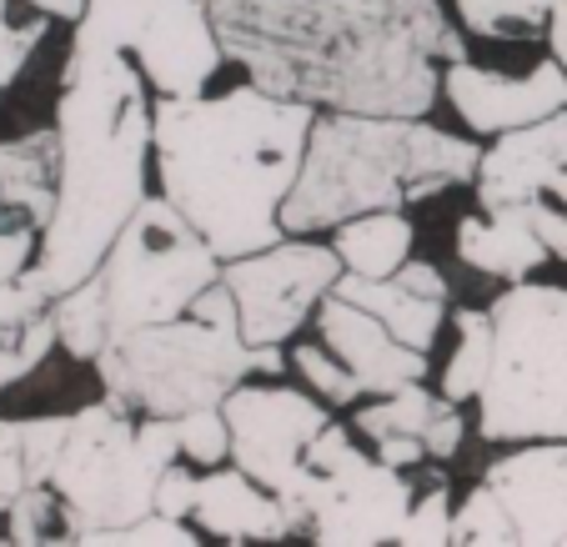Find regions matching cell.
<instances>
[{"mask_svg":"<svg viewBox=\"0 0 567 547\" xmlns=\"http://www.w3.org/2000/svg\"><path fill=\"white\" fill-rule=\"evenodd\" d=\"M226 61L317 111L432 116L467 31L442 0H206Z\"/></svg>","mask_w":567,"mask_h":547,"instance_id":"1","label":"cell"},{"mask_svg":"<svg viewBox=\"0 0 567 547\" xmlns=\"http://www.w3.org/2000/svg\"><path fill=\"white\" fill-rule=\"evenodd\" d=\"M151 156L161 196L212 241L221 261L287 237L281 206L307 162L321 111L241 81L202 96H156Z\"/></svg>","mask_w":567,"mask_h":547,"instance_id":"2","label":"cell"},{"mask_svg":"<svg viewBox=\"0 0 567 547\" xmlns=\"http://www.w3.org/2000/svg\"><path fill=\"white\" fill-rule=\"evenodd\" d=\"M151 96L146 75L131 55L71 45L55 96V136H61V192L55 216L41 237L35 271L61 291L81 287L121 237V226L151 196Z\"/></svg>","mask_w":567,"mask_h":547,"instance_id":"3","label":"cell"},{"mask_svg":"<svg viewBox=\"0 0 567 547\" xmlns=\"http://www.w3.org/2000/svg\"><path fill=\"white\" fill-rule=\"evenodd\" d=\"M477 162V136L442 131L427 116L321 111L281 226L287 237H327L362 211H408L427 196L472 186Z\"/></svg>","mask_w":567,"mask_h":547,"instance_id":"4","label":"cell"},{"mask_svg":"<svg viewBox=\"0 0 567 547\" xmlns=\"http://www.w3.org/2000/svg\"><path fill=\"white\" fill-rule=\"evenodd\" d=\"M221 267L226 261L212 251V241L166 196L151 192L96 261V271L55 297L61 352H71L75 362H96L111 342L141 327L176 322L221 277Z\"/></svg>","mask_w":567,"mask_h":547,"instance_id":"5","label":"cell"},{"mask_svg":"<svg viewBox=\"0 0 567 547\" xmlns=\"http://www.w3.org/2000/svg\"><path fill=\"white\" fill-rule=\"evenodd\" d=\"M176 457V417H141L111 398L71 412L61 457L51 467V487L65 507V543H91L96 533L156 513L161 473Z\"/></svg>","mask_w":567,"mask_h":547,"instance_id":"6","label":"cell"},{"mask_svg":"<svg viewBox=\"0 0 567 547\" xmlns=\"http://www.w3.org/2000/svg\"><path fill=\"white\" fill-rule=\"evenodd\" d=\"M91 367L116 407L141 417H182L196 407H221L241 382L281 376L291 362L281 347H251L241 332H221L186 311L176 322L141 327L111 342Z\"/></svg>","mask_w":567,"mask_h":547,"instance_id":"7","label":"cell"},{"mask_svg":"<svg viewBox=\"0 0 567 547\" xmlns=\"http://www.w3.org/2000/svg\"><path fill=\"white\" fill-rule=\"evenodd\" d=\"M487 311L493 372L477 398L482 442H567V287L513 281Z\"/></svg>","mask_w":567,"mask_h":547,"instance_id":"8","label":"cell"},{"mask_svg":"<svg viewBox=\"0 0 567 547\" xmlns=\"http://www.w3.org/2000/svg\"><path fill=\"white\" fill-rule=\"evenodd\" d=\"M412 497H417L412 473L382 462L377 452H362L357 427L327 422L321 437L311 442L307 473L287 507L297 517V533L321 547H382L396 543Z\"/></svg>","mask_w":567,"mask_h":547,"instance_id":"9","label":"cell"},{"mask_svg":"<svg viewBox=\"0 0 567 547\" xmlns=\"http://www.w3.org/2000/svg\"><path fill=\"white\" fill-rule=\"evenodd\" d=\"M71 45L131 55L151 96H202L226 65L206 0H86Z\"/></svg>","mask_w":567,"mask_h":547,"instance_id":"10","label":"cell"},{"mask_svg":"<svg viewBox=\"0 0 567 547\" xmlns=\"http://www.w3.org/2000/svg\"><path fill=\"white\" fill-rule=\"evenodd\" d=\"M221 277L241 301V337L251 347H287L317 317L321 297L342 281V257L332 241L281 237L261 251L231 257Z\"/></svg>","mask_w":567,"mask_h":547,"instance_id":"11","label":"cell"},{"mask_svg":"<svg viewBox=\"0 0 567 547\" xmlns=\"http://www.w3.org/2000/svg\"><path fill=\"white\" fill-rule=\"evenodd\" d=\"M221 412L231 422V462L287 503L307 473L311 442L332 422V407L311 386H287L271 376V382H241L221 402Z\"/></svg>","mask_w":567,"mask_h":547,"instance_id":"12","label":"cell"},{"mask_svg":"<svg viewBox=\"0 0 567 547\" xmlns=\"http://www.w3.org/2000/svg\"><path fill=\"white\" fill-rule=\"evenodd\" d=\"M442 101L457 111L472 136H503V131L533 126L557 111H567V71L557 55H543L527 75H507L493 65H477L472 55L442 65Z\"/></svg>","mask_w":567,"mask_h":547,"instance_id":"13","label":"cell"},{"mask_svg":"<svg viewBox=\"0 0 567 547\" xmlns=\"http://www.w3.org/2000/svg\"><path fill=\"white\" fill-rule=\"evenodd\" d=\"M357 437L372 442V452L402 473L422 467V462H452L467 442V417L462 402H452L442 386L408 382L386 392V398H367L352 417Z\"/></svg>","mask_w":567,"mask_h":547,"instance_id":"14","label":"cell"},{"mask_svg":"<svg viewBox=\"0 0 567 547\" xmlns=\"http://www.w3.org/2000/svg\"><path fill=\"white\" fill-rule=\"evenodd\" d=\"M487 483L507 503L517 523V543L527 547H567V442H517L503 457L487 462Z\"/></svg>","mask_w":567,"mask_h":547,"instance_id":"15","label":"cell"},{"mask_svg":"<svg viewBox=\"0 0 567 547\" xmlns=\"http://www.w3.org/2000/svg\"><path fill=\"white\" fill-rule=\"evenodd\" d=\"M311 322H317L321 342L357 372L367 398H386V392H396V386H408V382H427L432 352L408 347L377 311L347 301L342 291H327Z\"/></svg>","mask_w":567,"mask_h":547,"instance_id":"16","label":"cell"},{"mask_svg":"<svg viewBox=\"0 0 567 547\" xmlns=\"http://www.w3.org/2000/svg\"><path fill=\"white\" fill-rule=\"evenodd\" d=\"M567 111L533 126H517L493 136V146H482L477 162V206L482 211H523L533 202H553V172H557V141H563Z\"/></svg>","mask_w":567,"mask_h":547,"instance_id":"17","label":"cell"},{"mask_svg":"<svg viewBox=\"0 0 567 547\" xmlns=\"http://www.w3.org/2000/svg\"><path fill=\"white\" fill-rule=\"evenodd\" d=\"M332 291H342V297L357 301V307L377 311V317H382L408 347H417V352H432L442 327L452 322V287L432 261H408L402 271L377 277V281L342 271V281H337Z\"/></svg>","mask_w":567,"mask_h":547,"instance_id":"18","label":"cell"},{"mask_svg":"<svg viewBox=\"0 0 567 547\" xmlns=\"http://www.w3.org/2000/svg\"><path fill=\"white\" fill-rule=\"evenodd\" d=\"M192 523L202 537L216 543H281L297 537V517L281 503L271 487H261L251 473L241 467H202L196 483V503H192Z\"/></svg>","mask_w":567,"mask_h":547,"instance_id":"19","label":"cell"},{"mask_svg":"<svg viewBox=\"0 0 567 547\" xmlns=\"http://www.w3.org/2000/svg\"><path fill=\"white\" fill-rule=\"evenodd\" d=\"M61 347L55 332V291L41 271H21L16 281H0V392H11Z\"/></svg>","mask_w":567,"mask_h":547,"instance_id":"20","label":"cell"},{"mask_svg":"<svg viewBox=\"0 0 567 547\" xmlns=\"http://www.w3.org/2000/svg\"><path fill=\"white\" fill-rule=\"evenodd\" d=\"M452 247H457V261L472 271H482V277H497V281H527L543 261H553V251H547V241L537 237L533 226V211H467L457 221V237H452Z\"/></svg>","mask_w":567,"mask_h":547,"instance_id":"21","label":"cell"},{"mask_svg":"<svg viewBox=\"0 0 567 547\" xmlns=\"http://www.w3.org/2000/svg\"><path fill=\"white\" fill-rule=\"evenodd\" d=\"M0 192L11 206L35 216L45 237V226L55 216V192H61V136H55V126L0 141Z\"/></svg>","mask_w":567,"mask_h":547,"instance_id":"22","label":"cell"},{"mask_svg":"<svg viewBox=\"0 0 567 547\" xmlns=\"http://www.w3.org/2000/svg\"><path fill=\"white\" fill-rule=\"evenodd\" d=\"M71 412H45V417H0V523L11 503L35 483H51V467L61 457Z\"/></svg>","mask_w":567,"mask_h":547,"instance_id":"23","label":"cell"},{"mask_svg":"<svg viewBox=\"0 0 567 547\" xmlns=\"http://www.w3.org/2000/svg\"><path fill=\"white\" fill-rule=\"evenodd\" d=\"M342 257V271L352 277H392L412 261V241H417V226L408 221V211H362L352 221L332 226L327 231Z\"/></svg>","mask_w":567,"mask_h":547,"instance_id":"24","label":"cell"},{"mask_svg":"<svg viewBox=\"0 0 567 547\" xmlns=\"http://www.w3.org/2000/svg\"><path fill=\"white\" fill-rule=\"evenodd\" d=\"M493 372V311H452V357L442 362V392L452 402H477Z\"/></svg>","mask_w":567,"mask_h":547,"instance_id":"25","label":"cell"},{"mask_svg":"<svg viewBox=\"0 0 567 547\" xmlns=\"http://www.w3.org/2000/svg\"><path fill=\"white\" fill-rule=\"evenodd\" d=\"M457 21L477 41H527L547 31L553 0H452Z\"/></svg>","mask_w":567,"mask_h":547,"instance_id":"26","label":"cell"},{"mask_svg":"<svg viewBox=\"0 0 567 547\" xmlns=\"http://www.w3.org/2000/svg\"><path fill=\"white\" fill-rule=\"evenodd\" d=\"M452 547H517V523L487 477L457 497V513H452Z\"/></svg>","mask_w":567,"mask_h":547,"instance_id":"27","label":"cell"},{"mask_svg":"<svg viewBox=\"0 0 567 547\" xmlns=\"http://www.w3.org/2000/svg\"><path fill=\"white\" fill-rule=\"evenodd\" d=\"M291 367H297V376L327 402V407H357V402L367 398L357 372L327 342H301L297 352H291Z\"/></svg>","mask_w":567,"mask_h":547,"instance_id":"28","label":"cell"},{"mask_svg":"<svg viewBox=\"0 0 567 547\" xmlns=\"http://www.w3.org/2000/svg\"><path fill=\"white\" fill-rule=\"evenodd\" d=\"M6 543L41 547V543H65V507L51 483L25 487L6 513Z\"/></svg>","mask_w":567,"mask_h":547,"instance_id":"29","label":"cell"},{"mask_svg":"<svg viewBox=\"0 0 567 547\" xmlns=\"http://www.w3.org/2000/svg\"><path fill=\"white\" fill-rule=\"evenodd\" d=\"M452 513H457V497H452L447 477H427L417 497H412V513L396 533L402 547H452Z\"/></svg>","mask_w":567,"mask_h":547,"instance_id":"30","label":"cell"},{"mask_svg":"<svg viewBox=\"0 0 567 547\" xmlns=\"http://www.w3.org/2000/svg\"><path fill=\"white\" fill-rule=\"evenodd\" d=\"M176 442L192 467H221L231 462V422L221 407H196L176 417Z\"/></svg>","mask_w":567,"mask_h":547,"instance_id":"31","label":"cell"},{"mask_svg":"<svg viewBox=\"0 0 567 547\" xmlns=\"http://www.w3.org/2000/svg\"><path fill=\"white\" fill-rule=\"evenodd\" d=\"M41 257V221L21 206H0V281H16Z\"/></svg>","mask_w":567,"mask_h":547,"instance_id":"32","label":"cell"},{"mask_svg":"<svg viewBox=\"0 0 567 547\" xmlns=\"http://www.w3.org/2000/svg\"><path fill=\"white\" fill-rule=\"evenodd\" d=\"M91 543H131V547H196L202 543V533L196 527H186V517H166V513H146L141 523L131 527H111V533H96ZM86 543V547H91Z\"/></svg>","mask_w":567,"mask_h":547,"instance_id":"33","label":"cell"},{"mask_svg":"<svg viewBox=\"0 0 567 547\" xmlns=\"http://www.w3.org/2000/svg\"><path fill=\"white\" fill-rule=\"evenodd\" d=\"M196 483H202V467H192L186 457H176L156 487V513L166 517H186L192 523V503H196Z\"/></svg>","mask_w":567,"mask_h":547,"instance_id":"34","label":"cell"},{"mask_svg":"<svg viewBox=\"0 0 567 547\" xmlns=\"http://www.w3.org/2000/svg\"><path fill=\"white\" fill-rule=\"evenodd\" d=\"M192 317H202V322L221 327V332H241V301H236L231 281H226V277H216L212 287H206L202 297L192 301Z\"/></svg>","mask_w":567,"mask_h":547,"instance_id":"35","label":"cell"},{"mask_svg":"<svg viewBox=\"0 0 567 547\" xmlns=\"http://www.w3.org/2000/svg\"><path fill=\"white\" fill-rule=\"evenodd\" d=\"M527 211H533V226H537V237L547 241V251H553L557 261H567V206L563 202H533Z\"/></svg>","mask_w":567,"mask_h":547,"instance_id":"36","label":"cell"},{"mask_svg":"<svg viewBox=\"0 0 567 547\" xmlns=\"http://www.w3.org/2000/svg\"><path fill=\"white\" fill-rule=\"evenodd\" d=\"M547 55H557L567 71V0H553V16H547Z\"/></svg>","mask_w":567,"mask_h":547,"instance_id":"37","label":"cell"},{"mask_svg":"<svg viewBox=\"0 0 567 547\" xmlns=\"http://www.w3.org/2000/svg\"><path fill=\"white\" fill-rule=\"evenodd\" d=\"M21 6H31V11L51 16V21H81V11H86V0H21Z\"/></svg>","mask_w":567,"mask_h":547,"instance_id":"38","label":"cell"},{"mask_svg":"<svg viewBox=\"0 0 567 547\" xmlns=\"http://www.w3.org/2000/svg\"><path fill=\"white\" fill-rule=\"evenodd\" d=\"M0 21H11V0H0Z\"/></svg>","mask_w":567,"mask_h":547,"instance_id":"39","label":"cell"},{"mask_svg":"<svg viewBox=\"0 0 567 547\" xmlns=\"http://www.w3.org/2000/svg\"><path fill=\"white\" fill-rule=\"evenodd\" d=\"M0 206H6V192H0Z\"/></svg>","mask_w":567,"mask_h":547,"instance_id":"40","label":"cell"}]
</instances>
